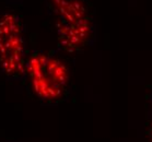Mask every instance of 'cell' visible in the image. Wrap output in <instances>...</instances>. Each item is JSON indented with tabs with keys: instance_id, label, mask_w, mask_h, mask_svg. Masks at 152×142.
<instances>
[{
	"instance_id": "obj_1",
	"label": "cell",
	"mask_w": 152,
	"mask_h": 142,
	"mask_svg": "<svg viewBox=\"0 0 152 142\" xmlns=\"http://www.w3.org/2000/svg\"><path fill=\"white\" fill-rule=\"evenodd\" d=\"M55 17L59 47L77 52L86 47L93 35V24L86 0H46Z\"/></svg>"
},
{
	"instance_id": "obj_2",
	"label": "cell",
	"mask_w": 152,
	"mask_h": 142,
	"mask_svg": "<svg viewBox=\"0 0 152 142\" xmlns=\"http://www.w3.org/2000/svg\"><path fill=\"white\" fill-rule=\"evenodd\" d=\"M26 73L35 95L45 102L60 100L68 89L69 69L61 59L36 52L28 57Z\"/></svg>"
},
{
	"instance_id": "obj_3",
	"label": "cell",
	"mask_w": 152,
	"mask_h": 142,
	"mask_svg": "<svg viewBox=\"0 0 152 142\" xmlns=\"http://www.w3.org/2000/svg\"><path fill=\"white\" fill-rule=\"evenodd\" d=\"M28 57L20 17L13 12L0 15V69L11 78L26 73Z\"/></svg>"
},
{
	"instance_id": "obj_4",
	"label": "cell",
	"mask_w": 152,
	"mask_h": 142,
	"mask_svg": "<svg viewBox=\"0 0 152 142\" xmlns=\"http://www.w3.org/2000/svg\"><path fill=\"white\" fill-rule=\"evenodd\" d=\"M148 137L150 142H152V115L150 116V121L148 125Z\"/></svg>"
}]
</instances>
